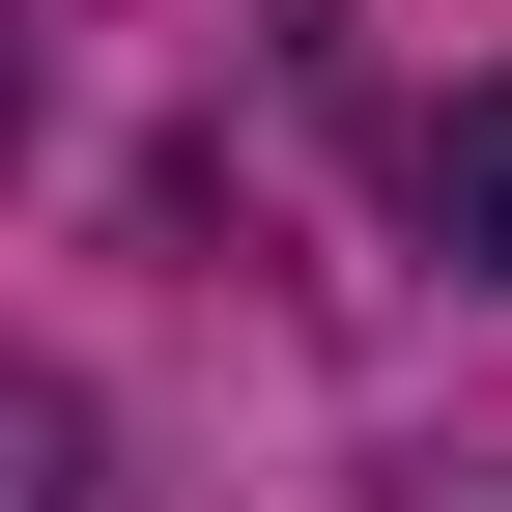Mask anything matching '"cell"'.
Here are the masks:
<instances>
[{
	"label": "cell",
	"instance_id": "cell-1",
	"mask_svg": "<svg viewBox=\"0 0 512 512\" xmlns=\"http://www.w3.org/2000/svg\"><path fill=\"white\" fill-rule=\"evenodd\" d=\"M427 228L512 285V86H456V114H427Z\"/></svg>",
	"mask_w": 512,
	"mask_h": 512
}]
</instances>
